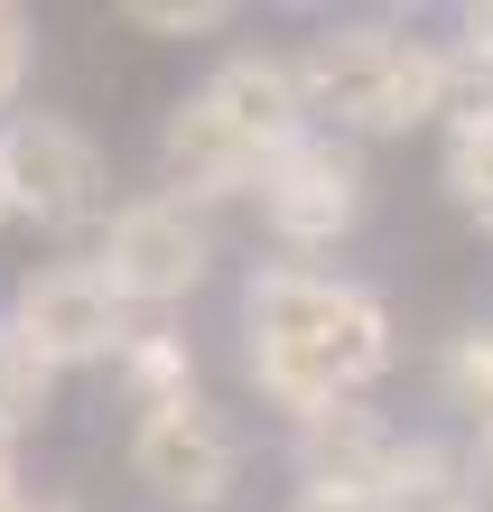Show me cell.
Instances as JSON below:
<instances>
[{
    "label": "cell",
    "instance_id": "cell-1",
    "mask_svg": "<svg viewBox=\"0 0 493 512\" xmlns=\"http://www.w3.org/2000/svg\"><path fill=\"white\" fill-rule=\"evenodd\" d=\"M391 354V308L363 280L307 261H270L242 280V373L270 410H289V429L335 401H363L391 373Z\"/></svg>",
    "mask_w": 493,
    "mask_h": 512
},
{
    "label": "cell",
    "instance_id": "cell-2",
    "mask_svg": "<svg viewBox=\"0 0 493 512\" xmlns=\"http://www.w3.org/2000/svg\"><path fill=\"white\" fill-rule=\"evenodd\" d=\"M289 66H298L307 131H335V140H391V131H419L438 112H456V56L438 38L391 28V19L317 28Z\"/></svg>",
    "mask_w": 493,
    "mask_h": 512
},
{
    "label": "cell",
    "instance_id": "cell-3",
    "mask_svg": "<svg viewBox=\"0 0 493 512\" xmlns=\"http://www.w3.org/2000/svg\"><path fill=\"white\" fill-rule=\"evenodd\" d=\"M0 196H10V224L75 233V224L112 215V159L66 112H10L0 122Z\"/></svg>",
    "mask_w": 493,
    "mask_h": 512
},
{
    "label": "cell",
    "instance_id": "cell-4",
    "mask_svg": "<svg viewBox=\"0 0 493 512\" xmlns=\"http://www.w3.org/2000/svg\"><path fill=\"white\" fill-rule=\"evenodd\" d=\"M94 270L121 308H187L214 270V224L177 196H131L103 215V243H94Z\"/></svg>",
    "mask_w": 493,
    "mask_h": 512
},
{
    "label": "cell",
    "instance_id": "cell-5",
    "mask_svg": "<svg viewBox=\"0 0 493 512\" xmlns=\"http://www.w3.org/2000/svg\"><path fill=\"white\" fill-rule=\"evenodd\" d=\"M252 196H261V224H270V243H280V252H335L363 215H373V168H363L354 140L298 131L280 159L261 168Z\"/></svg>",
    "mask_w": 493,
    "mask_h": 512
},
{
    "label": "cell",
    "instance_id": "cell-6",
    "mask_svg": "<svg viewBox=\"0 0 493 512\" xmlns=\"http://www.w3.org/2000/svg\"><path fill=\"white\" fill-rule=\"evenodd\" d=\"M10 336L38 354L47 373H75V364H112L131 345V308L103 289L94 261H38L28 280L10 289Z\"/></svg>",
    "mask_w": 493,
    "mask_h": 512
},
{
    "label": "cell",
    "instance_id": "cell-7",
    "mask_svg": "<svg viewBox=\"0 0 493 512\" xmlns=\"http://www.w3.org/2000/svg\"><path fill=\"white\" fill-rule=\"evenodd\" d=\"M131 485H149L168 512H224L242 485V438L233 419L205 401H168L131 419Z\"/></svg>",
    "mask_w": 493,
    "mask_h": 512
},
{
    "label": "cell",
    "instance_id": "cell-8",
    "mask_svg": "<svg viewBox=\"0 0 493 512\" xmlns=\"http://www.w3.org/2000/svg\"><path fill=\"white\" fill-rule=\"evenodd\" d=\"M261 168H270V159H261V149L242 140L205 94H187V103L159 122V177H168L159 196L196 205V215H205L214 196H252V187H261Z\"/></svg>",
    "mask_w": 493,
    "mask_h": 512
},
{
    "label": "cell",
    "instance_id": "cell-9",
    "mask_svg": "<svg viewBox=\"0 0 493 512\" xmlns=\"http://www.w3.org/2000/svg\"><path fill=\"white\" fill-rule=\"evenodd\" d=\"M205 103L224 112V122L261 149V159H280V149L307 131V103H298V66L280 47H242V56H224V66L205 75Z\"/></svg>",
    "mask_w": 493,
    "mask_h": 512
},
{
    "label": "cell",
    "instance_id": "cell-10",
    "mask_svg": "<svg viewBox=\"0 0 493 512\" xmlns=\"http://www.w3.org/2000/svg\"><path fill=\"white\" fill-rule=\"evenodd\" d=\"M438 187H447V205L466 224L493 233V103H466V112H456V131L438 149Z\"/></svg>",
    "mask_w": 493,
    "mask_h": 512
},
{
    "label": "cell",
    "instance_id": "cell-11",
    "mask_svg": "<svg viewBox=\"0 0 493 512\" xmlns=\"http://www.w3.org/2000/svg\"><path fill=\"white\" fill-rule=\"evenodd\" d=\"M121 391H131V410H168V401H196V354L187 336H131L112 354Z\"/></svg>",
    "mask_w": 493,
    "mask_h": 512
},
{
    "label": "cell",
    "instance_id": "cell-12",
    "mask_svg": "<svg viewBox=\"0 0 493 512\" xmlns=\"http://www.w3.org/2000/svg\"><path fill=\"white\" fill-rule=\"evenodd\" d=\"M47 410H56V373L0 326V447H19L28 429H47Z\"/></svg>",
    "mask_w": 493,
    "mask_h": 512
},
{
    "label": "cell",
    "instance_id": "cell-13",
    "mask_svg": "<svg viewBox=\"0 0 493 512\" xmlns=\"http://www.w3.org/2000/svg\"><path fill=\"white\" fill-rule=\"evenodd\" d=\"M447 401L475 410V429L493 419V326H466V336L447 345Z\"/></svg>",
    "mask_w": 493,
    "mask_h": 512
},
{
    "label": "cell",
    "instance_id": "cell-14",
    "mask_svg": "<svg viewBox=\"0 0 493 512\" xmlns=\"http://www.w3.org/2000/svg\"><path fill=\"white\" fill-rule=\"evenodd\" d=\"M131 28H149V38H214V28H233V0H131Z\"/></svg>",
    "mask_w": 493,
    "mask_h": 512
},
{
    "label": "cell",
    "instance_id": "cell-15",
    "mask_svg": "<svg viewBox=\"0 0 493 512\" xmlns=\"http://www.w3.org/2000/svg\"><path fill=\"white\" fill-rule=\"evenodd\" d=\"M28 66H38V28H28V10H19V0H0V112H19Z\"/></svg>",
    "mask_w": 493,
    "mask_h": 512
},
{
    "label": "cell",
    "instance_id": "cell-16",
    "mask_svg": "<svg viewBox=\"0 0 493 512\" xmlns=\"http://www.w3.org/2000/svg\"><path fill=\"white\" fill-rule=\"evenodd\" d=\"M456 28H466V56H475L484 75H493V0H475V10L456 19Z\"/></svg>",
    "mask_w": 493,
    "mask_h": 512
},
{
    "label": "cell",
    "instance_id": "cell-17",
    "mask_svg": "<svg viewBox=\"0 0 493 512\" xmlns=\"http://www.w3.org/2000/svg\"><path fill=\"white\" fill-rule=\"evenodd\" d=\"M19 503V447H0V512Z\"/></svg>",
    "mask_w": 493,
    "mask_h": 512
},
{
    "label": "cell",
    "instance_id": "cell-18",
    "mask_svg": "<svg viewBox=\"0 0 493 512\" xmlns=\"http://www.w3.org/2000/svg\"><path fill=\"white\" fill-rule=\"evenodd\" d=\"M289 512H363V503H335V494H298Z\"/></svg>",
    "mask_w": 493,
    "mask_h": 512
},
{
    "label": "cell",
    "instance_id": "cell-19",
    "mask_svg": "<svg viewBox=\"0 0 493 512\" xmlns=\"http://www.w3.org/2000/svg\"><path fill=\"white\" fill-rule=\"evenodd\" d=\"M475 466L493 475V419H484V429H475Z\"/></svg>",
    "mask_w": 493,
    "mask_h": 512
},
{
    "label": "cell",
    "instance_id": "cell-20",
    "mask_svg": "<svg viewBox=\"0 0 493 512\" xmlns=\"http://www.w3.org/2000/svg\"><path fill=\"white\" fill-rule=\"evenodd\" d=\"M10 512H66V503H28V494H19V503H10Z\"/></svg>",
    "mask_w": 493,
    "mask_h": 512
},
{
    "label": "cell",
    "instance_id": "cell-21",
    "mask_svg": "<svg viewBox=\"0 0 493 512\" xmlns=\"http://www.w3.org/2000/svg\"><path fill=\"white\" fill-rule=\"evenodd\" d=\"M0 224H10V196H0Z\"/></svg>",
    "mask_w": 493,
    "mask_h": 512
},
{
    "label": "cell",
    "instance_id": "cell-22",
    "mask_svg": "<svg viewBox=\"0 0 493 512\" xmlns=\"http://www.w3.org/2000/svg\"><path fill=\"white\" fill-rule=\"evenodd\" d=\"M466 512H484V503H466Z\"/></svg>",
    "mask_w": 493,
    "mask_h": 512
}]
</instances>
